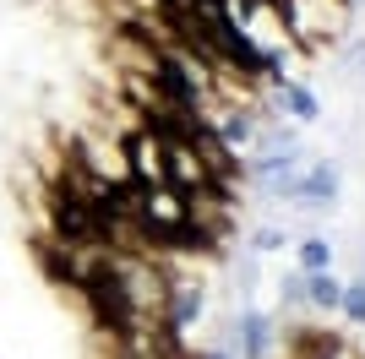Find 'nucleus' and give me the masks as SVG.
Instances as JSON below:
<instances>
[{"mask_svg": "<svg viewBox=\"0 0 365 359\" xmlns=\"http://www.w3.org/2000/svg\"><path fill=\"white\" fill-rule=\"evenodd\" d=\"M338 311L349 316V321H365V278H360V283H349V288H344V299H338Z\"/></svg>", "mask_w": 365, "mask_h": 359, "instance_id": "nucleus-6", "label": "nucleus"}, {"mask_svg": "<svg viewBox=\"0 0 365 359\" xmlns=\"http://www.w3.org/2000/svg\"><path fill=\"white\" fill-rule=\"evenodd\" d=\"M333 267V245L327 239H305L300 245V272H327Z\"/></svg>", "mask_w": 365, "mask_h": 359, "instance_id": "nucleus-5", "label": "nucleus"}, {"mask_svg": "<svg viewBox=\"0 0 365 359\" xmlns=\"http://www.w3.org/2000/svg\"><path fill=\"white\" fill-rule=\"evenodd\" d=\"M278 196L294 202V207H327L338 196V164H317V169H305L300 180H278Z\"/></svg>", "mask_w": 365, "mask_h": 359, "instance_id": "nucleus-2", "label": "nucleus"}, {"mask_svg": "<svg viewBox=\"0 0 365 359\" xmlns=\"http://www.w3.org/2000/svg\"><path fill=\"white\" fill-rule=\"evenodd\" d=\"M202 359H229V354H224V348H207V354H202Z\"/></svg>", "mask_w": 365, "mask_h": 359, "instance_id": "nucleus-8", "label": "nucleus"}, {"mask_svg": "<svg viewBox=\"0 0 365 359\" xmlns=\"http://www.w3.org/2000/svg\"><path fill=\"white\" fill-rule=\"evenodd\" d=\"M251 245H257V251H284V229H257Z\"/></svg>", "mask_w": 365, "mask_h": 359, "instance_id": "nucleus-7", "label": "nucleus"}, {"mask_svg": "<svg viewBox=\"0 0 365 359\" xmlns=\"http://www.w3.org/2000/svg\"><path fill=\"white\" fill-rule=\"evenodd\" d=\"M235 338H240V354L245 359H262V354H267V321H262L257 311H245L240 321H235Z\"/></svg>", "mask_w": 365, "mask_h": 359, "instance_id": "nucleus-3", "label": "nucleus"}, {"mask_svg": "<svg viewBox=\"0 0 365 359\" xmlns=\"http://www.w3.org/2000/svg\"><path fill=\"white\" fill-rule=\"evenodd\" d=\"M305 299H311L317 311H338L344 288H338V278H333V272H305Z\"/></svg>", "mask_w": 365, "mask_h": 359, "instance_id": "nucleus-4", "label": "nucleus"}, {"mask_svg": "<svg viewBox=\"0 0 365 359\" xmlns=\"http://www.w3.org/2000/svg\"><path fill=\"white\" fill-rule=\"evenodd\" d=\"M125 169H131V185H169V136L142 125V131L125 136Z\"/></svg>", "mask_w": 365, "mask_h": 359, "instance_id": "nucleus-1", "label": "nucleus"}]
</instances>
